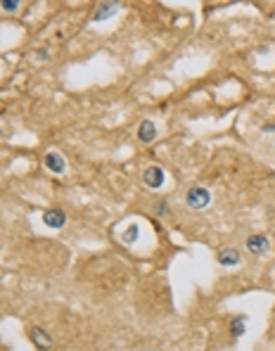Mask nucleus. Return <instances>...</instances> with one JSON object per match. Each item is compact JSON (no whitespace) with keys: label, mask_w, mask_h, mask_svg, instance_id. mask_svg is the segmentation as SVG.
I'll return each instance as SVG.
<instances>
[{"label":"nucleus","mask_w":275,"mask_h":351,"mask_svg":"<svg viewBox=\"0 0 275 351\" xmlns=\"http://www.w3.org/2000/svg\"><path fill=\"white\" fill-rule=\"evenodd\" d=\"M43 223L47 228H62L67 223V214L62 209H47L43 211Z\"/></svg>","instance_id":"obj_5"},{"label":"nucleus","mask_w":275,"mask_h":351,"mask_svg":"<svg viewBox=\"0 0 275 351\" xmlns=\"http://www.w3.org/2000/svg\"><path fill=\"white\" fill-rule=\"evenodd\" d=\"M244 325H247V316L244 313H240V316H235L233 318V323H230V335L235 337H242L244 335Z\"/></svg>","instance_id":"obj_10"},{"label":"nucleus","mask_w":275,"mask_h":351,"mask_svg":"<svg viewBox=\"0 0 275 351\" xmlns=\"http://www.w3.org/2000/svg\"><path fill=\"white\" fill-rule=\"evenodd\" d=\"M19 5H22L19 0H3V3H0V8L5 10V12H17V10H19Z\"/></svg>","instance_id":"obj_12"},{"label":"nucleus","mask_w":275,"mask_h":351,"mask_svg":"<svg viewBox=\"0 0 275 351\" xmlns=\"http://www.w3.org/2000/svg\"><path fill=\"white\" fill-rule=\"evenodd\" d=\"M154 138H157V124L149 121V119H145V121L138 126V140L140 142H152Z\"/></svg>","instance_id":"obj_7"},{"label":"nucleus","mask_w":275,"mask_h":351,"mask_svg":"<svg viewBox=\"0 0 275 351\" xmlns=\"http://www.w3.org/2000/svg\"><path fill=\"white\" fill-rule=\"evenodd\" d=\"M117 10H119L117 3H102V5H97V10H95L93 19H95V22H102V19H107V17L114 15Z\"/></svg>","instance_id":"obj_9"},{"label":"nucleus","mask_w":275,"mask_h":351,"mask_svg":"<svg viewBox=\"0 0 275 351\" xmlns=\"http://www.w3.org/2000/svg\"><path fill=\"white\" fill-rule=\"evenodd\" d=\"M43 164H45V169H50L52 173H62L64 169H67V162H64L62 155H57V152H47L45 157H43Z\"/></svg>","instance_id":"obj_6"},{"label":"nucleus","mask_w":275,"mask_h":351,"mask_svg":"<svg viewBox=\"0 0 275 351\" xmlns=\"http://www.w3.org/2000/svg\"><path fill=\"white\" fill-rule=\"evenodd\" d=\"M216 261H218L221 266H237L240 261H242V257H240V249H235V247H223V249L218 252V257H216Z\"/></svg>","instance_id":"obj_4"},{"label":"nucleus","mask_w":275,"mask_h":351,"mask_svg":"<svg viewBox=\"0 0 275 351\" xmlns=\"http://www.w3.org/2000/svg\"><path fill=\"white\" fill-rule=\"evenodd\" d=\"M268 247H270V242H268L266 235H249L247 237V249L252 252V254H256V257L266 254Z\"/></svg>","instance_id":"obj_3"},{"label":"nucleus","mask_w":275,"mask_h":351,"mask_svg":"<svg viewBox=\"0 0 275 351\" xmlns=\"http://www.w3.org/2000/svg\"><path fill=\"white\" fill-rule=\"evenodd\" d=\"M209 202H211V192L202 185L190 187L188 192H185V204H188L190 209H204V207H209Z\"/></svg>","instance_id":"obj_1"},{"label":"nucleus","mask_w":275,"mask_h":351,"mask_svg":"<svg viewBox=\"0 0 275 351\" xmlns=\"http://www.w3.org/2000/svg\"><path fill=\"white\" fill-rule=\"evenodd\" d=\"M29 337H31V342L38 346L40 351H45L52 346V339H50V335H47L45 330H40V328H31V332H29Z\"/></svg>","instance_id":"obj_8"},{"label":"nucleus","mask_w":275,"mask_h":351,"mask_svg":"<svg viewBox=\"0 0 275 351\" xmlns=\"http://www.w3.org/2000/svg\"><path fill=\"white\" fill-rule=\"evenodd\" d=\"M166 211V202H159V207H157V214H164Z\"/></svg>","instance_id":"obj_14"},{"label":"nucleus","mask_w":275,"mask_h":351,"mask_svg":"<svg viewBox=\"0 0 275 351\" xmlns=\"http://www.w3.org/2000/svg\"><path fill=\"white\" fill-rule=\"evenodd\" d=\"M263 133H275V124H266L263 126Z\"/></svg>","instance_id":"obj_13"},{"label":"nucleus","mask_w":275,"mask_h":351,"mask_svg":"<svg viewBox=\"0 0 275 351\" xmlns=\"http://www.w3.org/2000/svg\"><path fill=\"white\" fill-rule=\"evenodd\" d=\"M138 237H140V228L135 226V223H131V226H128L126 230L121 233V240L126 242V244H133V242L138 240Z\"/></svg>","instance_id":"obj_11"},{"label":"nucleus","mask_w":275,"mask_h":351,"mask_svg":"<svg viewBox=\"0 0 275 351\" xmlns=\"http://www.w3.org/2000/svg\"><path fill=\"white\" fill-rule=\"evenodd\" d=\"M142 180H145V185L147 187H161V183H164V169L161 166H147L145 169V173H142Z\"/></svg>","instance_id":"obj_2"}]
</instances>
